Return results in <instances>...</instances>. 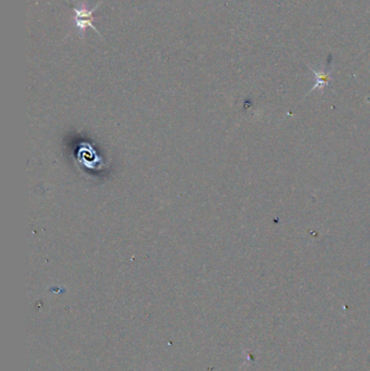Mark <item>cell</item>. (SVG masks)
Here are the masks:
<instances>
[{"label": "cell", "mask_w": 370, "mask_h": 371, "mask_svg": "<svg viewBox=\"0 0 370 371\" xmlns=\"http://www.w3.org/2000/svg\"><path fill=\"white\" fill-rule=\"evenodd\" d=\"M73 2L75 3V6L73 7L74 23L78 31V38L85 39V31L87 30V28L92 29L97 33L99 37L103 38L100 31L96 28V25H94L96 18L92 16V13L98 9V7L102 4V2L98 3L92 9H89V6H88L89 4L87 0H84V2H76V0H73Z\"/></svg>", "instance_id": "obj_1"}, {"label": "cell", "mask_w": 370, "mask_h": 371, "mask_svg": "<svg viewBox=\"0 0 370 371\" xmlns=\"http://www.w3.org/2000/svg\"><path fill=\"white\" fill-rule=\"evenodd\" d=\"M315 77H316V84L314 88H319L322 89L325 86H327L329 81H330V76L326 72H317L313 70Z\"/></svg>", "instance_id": "obj_2"}]
</instances>
